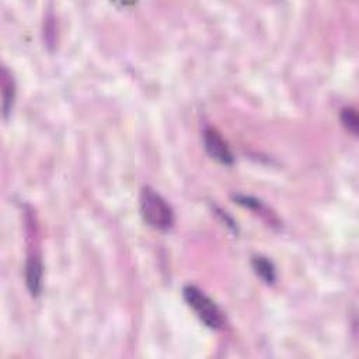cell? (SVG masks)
Listing matches in <instances>:
<instances>
[{
    "instance_id": "cell-1",
    "label": "cell",
    "mask_w": 359,
    "mask_h": 359,
    "mask_svg": "<svg viewBox=\"0 0 359 359\" xmlns=\"http://www.w3.org/2000/svg\"><path fill=\"white\" fill-rule=\"evenodd\" d=\"M143 221L156 230H170L174 225V211L168 203L153 189L143 187L139 198Z\"/></svg>"
},
{
    "instance_id": "cell-2",
    "label": "cell",
    "mask_w": 359,
    "mask_h": 359,
    "mask_svg": "<svg viewBox=\"0 0 359 359\" xmlns=\"http://www.w3.org/2000/svg\"><path fill=\"white\" fill-rule=\"evenodd\" d=\"M183 296L187 305L208 328L218 330L225 324V316L219 306L198 286L187 285L183 289Z\"/></svg>"
},
{
    "instance_id": "cell-3",
    "label": "cell",
    "mask_w": 359,
    "mask_h": 359,
    "mask_svg": "<svg viewBox=\"0 0 359 359\" xmlns=\"http://www.w3.org/2000/svg\"><path fill=\"white\" fill-rule=\"evenodd\" d=\"M204 145H205V150L207 153L217 161L225 164V166H230L235 161L233 153L230 150V147L228 146V143L224 140V138L221 136V133L215 129V128H205L204 131Z\"/></svg>"
},
{
    "instance_id": "cell-4",
    "label": "cell",
    "mask_w": 359,
    "mask_h": 359,
    "mask_svg": "<svg viewBox=\"0 0 359 359\" xmlns=\"http://www.w3.org/2000/svg\"><path fill=\"white\" fill-rule=\"evenodd\" d=\"M26 281L31 296L38 298L43 291V263L40 254L34 253L27 260Z\"/></svg>"
},
{
    "instance_id": "cell-5",
    "label": "cell",
    "mask_w": 359,
    "mask_h": 359,
    "mask_svg": "<svg viewBox=\"0 0 359 359\" xmlns=\"http://www.w3.org/2000/svg\"><path fill=\"white\" fill-rule=\"evenodd\" d=\"M0 87H2V111L3 117L8 118L16 100V83L6 68H2V73H0Z\"/></svg>"
},
{
    "instance_id": "cell-6",
    "label": "cell",
    "mask_w": 359,
    "mask_h": 359,
    "mask_svg": "<svg viewBox=\"0 0 359 359\" xmlns=\"http://www.w3.org/2000/svg\"><path fill=\"white\" fill-rule=\"evenodd\" d=\"M253 270L257 274V277H260L263 279V282H265L267 285H272L277 281V271L274 264L263 256H257L253 258L251 261Z\"/></svg>"
},
{
    "instance_id": "cell-7",
    "label": "cell",
    "mask_w": 359,
    "mask_h": 359,
    "mask_svg": "<svg viewBox=\"0 0 359 359\" xmlns=\"http://www.w3.org/2000/svg\"><path fill=\"white\" fill-rule=\"evenodd\" d=\"M341 122L342 125L353 135H358V126H359V119H358V114L353 108L351 107H345L341 111Z\"/></svg>"
}]
</instances>
